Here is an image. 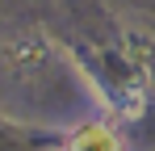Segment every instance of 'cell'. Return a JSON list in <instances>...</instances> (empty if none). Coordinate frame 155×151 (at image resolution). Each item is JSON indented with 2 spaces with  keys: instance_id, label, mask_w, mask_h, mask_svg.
<instances>
[{
  "instance_id": "cell-1",
  "label": "cell",
  "mask_w": 155,
  "mask_h": 151,
  "mask_svg": "<svg viewBox=\"0 0 155 151\" xmlns=\"http://www.w3.org/2000/svg\"><path fill=\"white\" fill-rule=\"evenodd\" d=\"M67 151H122V139L113 134V126L105 122H88L67 139Z\"/></svg>"
},
{
  "instance_id": "cell-2",
  "label": "cell",
  "mask_w": 155,
  "mask_h": 151,
  "mask_svg": "<svg viewBox=\"0 0 155 151\" xmlns=\"http://www.w3.org/2000/svg\"><path fill=\"white\" fill-rule=\"evenodd\" d=\"M126 59H130V67H134V76H138V84L147 88V80H155V46L147 42V38H130L126 42Z\"/></svg>"
},
{
  "instance_id": "cell-3",
  "label": "cell",
  "mask_w": 155,
  "mask_h": 151,
  "mask_svg": "<svg viewBox=\"0 0 155 151\" xmlns=\"http://www.w3.org/2000/svg\"><path fill=\"white\" fill-rule=\"evenodd\" d=\"M13 59H21V63H42V59H46V50H42V42H38V38H34V42H25V38H21V42H17V46H13Z\"/></svg>"
}]
</instances>
